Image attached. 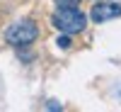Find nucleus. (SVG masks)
Masks as SVG:
<instances>
[{"label":"nucleus","mask_w":121,"mask_h":112,"mask_svg":"<svg viewBox=\"0 0 121 112\" xmlns=\"http://www.w3.org/2000/svg\"><path fill=\"white\" fill-rule=\"evenodd\" d=\"M36 37H39V29H36V24L32 19H19V22L10 24L7 32H5L7 44H12V46H27V44H32Z\"/></svg>","instance_id":"f03ea898"},{"label":"nucleus","mask_w":121,"mask_h":112,"mask_svg":"<svg viewBox=\"0 0 121 112\" xmlns=\"http://www.w3.org/2000/svg\"><path fill=\"white\" fill-rule=\"evenodd\" d=\"M56 5L58 7H78L80 0H56Z\"/></svg>","instance_id":"20e7f679"},{"label":"nucleus","mask_w":121,"mask_h":112,"mask_svg":"<svg viewBox=\"0 0 121 112\" xmlns=\"http://www.w3.org/2000/svg\"><path fill=\"white\" fill-rule=\"evenodd\" d=\"M58 107H60V105L56 102V100H51V102H48V110H58Z\"/></svg>","instance_id":"423d86ee"},{"label":"nucleus","mask_w":121,"mask_h":112,"mask_svg":"<svg viewBox=\"0 0 121 112\" xmlns=\"http://www.w3.org/2000/svg\"><path fill=\"white\" fill-rule=\"evenodd\" d=\"M51 22L63 34H75V32H82V29H85L87 17L80 12L78 7H58V12L53 15Z\"/></svg>","instance_id":"f257e3e1"},{"label":"nucleus","mask_w":121,"mask_h":112,"mask_svg":"<svg viewBox=\"0 0 121 112\" xmlns=\"http://www.w3.org/2000/svg\"><path fill=\"white\" fill-rule=\"evenodd\" d=\"M60 49H68L70 46V39H68V34H63V37H58V42H56Z\"/></svg>","instance_id":"39448f33"},{"label":"nucleus","mask_w":121,"mask_h":112,"mask_svg":"<svg viewBox=\"0 0 121 112\" xmlns=\"http://www.w3.org/2000/svg\"><path fill=\"white\" fill-rule=\"evenodd\" d=\"M90 17H92L95 22L116 19V17H121V5H119V3H99V5H95V7H92Z\"/></svg>","instance_id":"7ed1b4c3"}]
</instances>
